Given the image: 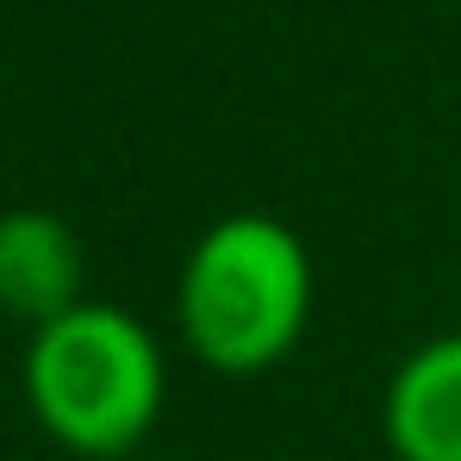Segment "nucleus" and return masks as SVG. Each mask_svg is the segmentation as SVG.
<instances>
[{"instance_id":"4","label":"nucleus","mask_w":461,"mask_h":461,"mask_svg":"<svg viewBox=\"0 0 461 461\" xmlns=\"http://www.w3.org/2000/svg\"><path fill=\"white\" fill-rule=\"evenodd\" d=\"M381 443L393 461H461V330H437L393 362Z\"/></svg>"},{"instance_id":"3","label":"nucleus","mask_w":461,"mask_h":461,"mask_svg":"<svg viewBox=\"0 0 461 461\" xmlns=\"http://www.w3.org/2000/svg\"><path fill=\"white\" fill-rule=\"evenodd\" d=\"M87 300V249L50 206L0 212V312L25 330L63 318Z\"/></svg>"},{"instance_id":"1","label":"nucleus","mask_w":461,"mask_h":461,"mask_svg":"<svg viewBox=\"0 0 461 461\" xmlns=\"http://www.w3.org/2000/svg\"><path fill=\"white\" fill-rule=\"evenodd\" d=\"M312 300L318 275L306 237L275 212H225L181 256L175 330L200 368L225 381H256L306 343Z\"/></svg>"},{"instance_id":"2","label":"nucleus","mask_w":461,"mask_h":461,"mask_svg":"<svg viewBox=\"0 0 461 461\" xmlns=\"http://www.w3.org/2000/svg\"><path fill=\"white\" fill-rule=\"evenodd\" d=\"M25 411L81 461L144 456L168 405V356L131 306L81 300L76 312L25 330Z\"/></svg>"},{"instance_id":"5","label":"nucleus","mask_w":461,"mask_h":461,"mask_svg":"<svg viewBox=\"0 0 461 461\" xmlns=\"http://www.w3.org/2000/svg\"><path fill=\"white\" fill-rule=\"evenodd\" d=\"M125 461H162V456H125Z\"/></svg>"}]
</instances>
